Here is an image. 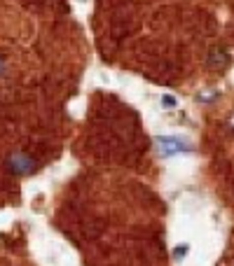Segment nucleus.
Here are the masks:
<instances>
[{
    "mask_svg": "<svg viewBox=\"0 0 234 266\" xmlns=\"http://www.w3.org/2000/svg\"><path fill=\"white\" fill-rule=\"evenodd\" d=\"M7 166L12 173H17V175H24V173H31L33 170V159L26 157V154H14V157H9Z\"/></svg>",
    "mask_w": 234,
    "mask_h": 266,
    "instance_id": "2",
    "label": "nucleus"
},
{
    "mask_svg": "<svg viewBox=\"0 0 234 266\" xmlns=\"http://www.w3.org/2000/svg\"><path fill=\"white\" fill-rule=\"evenodd\" d=\"M188 252H190V245H176V248H173V257L183 259L185 255H188Z\"/></svg>",
    "mask_w": 234,
    "mask_h": 266,
    "instance_id": "3",
    "label": "nucleus"
},
{
    "mask_svg": "<svg viewBox=\"0 0 234 266\" xmlns=\"http://www.w3.org/2000/svg\"><path fill=\"white\" fill-rule=\"evenodd\" d=\"M155 145H157V152L162 157H173V154L192 152V145L185 138H180V135H157L155 138Z\"/></svg>",
    "mask_w": 234,
    "mask_h": 266,
    "instance_id": "1",
    "label": "nucleus"
},
{
    "mask_svg": "<svg viewBox=\"0 0 234 266\" xmlns=\"http://www.w3.org/2000/svg\"><path fill=\"white\" fill-rule=\"evenodd\" d=\"M162 105L164 107H171V110H173V107L178 105V100H176V96H164L162 98Z\"/></svg>",
    "mask_w": 234,
    "mask_h": 266,
    "instance_id": "4",
    "label": "nucleus"
}]
</instances>
